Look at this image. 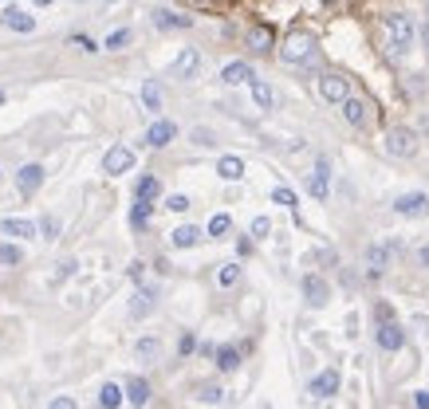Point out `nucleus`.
I'll use <instances>...</instances> for the list:
<instances>
[{
  "label": "nucleus",
  "instance_id": "nucleus-1",
  "mask_svg": "<svg viewBox=\"0 0 429 409\" xmlns=\"http://www.w3.org/2000/svg\"><path fill=\"white\" fill-rule=\"evenodd\" d=\"M382 28H386V40H390L394 51H410V44H414V24H410V16L394 12L382 20Z\"/></svg>",
  "mask_w": 429,
  "mask_h": 409
},
{
  "label": "nucleus",
  "instance_id": "nucleus-52",
  "mask_svg": "<svg viewBox=\"0 0 429 409\" xmlns=\"http://www.w3.org/2000/svg\"><path fill=\"white\" fill-rule=\"evenodd\" d=\"M111 4H114V0H111Z\"/></svg>",
  "mask_w": 429,
  "mask_h": 409
},
{
  "label": "nucleus",
  "instance_id": "nucleus-29",
  "mask_svg": "<svg viewBox=\"0 0 429 409\" xmlns=\"http://www.w3.org/2000/svg\"><path fill=\"white\" fill-rule=\"evenodd\" d=\"M134 354H138V358H142V362H154V358H158V354H161V342H158V338H138Z\"/></svg>",
  "mask_w": 429,
  "mask_h": 409
},
{
  "label": "nucleus",
  "instance_id": "nucleus-35",
  "mask_svg": "<svg viewBox=\"0 0 429 409\" xmlns=\"http://www.w3.org/2000/svg\"><path fill=\"white\" fill-rule=\"evenodd\" d=\"M197 397H201L205 406H217V401L225 397V390H221V385H213V382H209V385H201V394H197Z\"/></svg>",
  "mask_w": 429,
  "mask_h": 409
},
{
  "label": "nucleus",
  "instance_id": "nucleus-4",
  "mask_svg": "<svg viewBox=\"0 0 429 409\" xmlns=\"http://www.w3.org/2000/svg\"><path fill=\"white\" fill-rule=\"evenodd\" d=\"M0 24L8 28V32H16V36H28V32H36V16L24 12V8H16V4H4Z\"/></svg>",
  "mask_w": 429,
  "mask_h": 409
},
{
  "label": "nucleus",
  "instance_id": "nucleus-10",
  "mask_svg": "<svg viewBox=\"0 0 429 409\" xmlns=\"http://www.w3.org/2000/svg\"><path fill=\"white\" fill-rule=\"evenodd\" d=\"M343 114H347V122H351V126H370V119H374L367 98H351V95L343 98Z\"/></svg>",
  "mask_w": 429,
  "mask_h": 409
},
{
  "label": "nucleus",
  "instance_id": "nucleus-30",
  "mask_svg": "<svg viewBox=\"0 0 429 409\" xmlns=\"http://www.w3.org/2000/svg\"><path fill=\"white\" fill-rule=\"evenodd\" d=\"M150 225V201H134L130 209V229H146Z\"/></svg>",
  "mask_w": 429,
  "mask_h": 409
},
{
  "label": "nucleus",
  "instance_id": "nucleus-44",
  "mask_svg": "<svg viewBox=\"0 0 429 409\" xmlns=\"http://www.w3.org/2000/svg\"><path fill=\"white\" fill-rule=\"evenodd\" d=\"M414 409H429V390H421V394L414 397Z\"/></svg>",
  "mask_w": 429,
  "mask_h": 409
},
{
  "label": "nucleus",
  "instance_id": "nucleus-12",
  "mask_svg": "<svg viewBox=\"0 0 429 409\" xmlns=\"http://www.w3.org/2000/svg\"><path fill=\"white\" fill-rule=\"evenodd\" d=\"M40 185H44V166H24L20 173H16V189L24 193V197H32Z\"/></svg>",
  "mask_w": 429,
  "mask_h": 409
},
{
  "label": "nucleus",
  "instance_id": "nucleus-45",
  "mask_svg": "<svg viewBox=\"0 0 429 409\" xmlns=\"http://www.w3.org/2000/svg\"><path fill=\"white\" fill-rule=\"evenodd\" d=\"M193 138H197V146H213V134H209V130H197Z\"/></svg>",
  "mask_w": 429,
  "mask_h": 409
},
{
  "label": "nucleus",
  "instance_id": "nucleus-23",
  "mask_svg": "<svg viewBox=\"0 0 429 409\" xmlns=\"http://www.w3.org/2000/svg\"><path fill=\"white\" fill-rule=\"evenodd\" d=\"M252 83V103H256L260 110H272V103H276V91H272L264 79H248Z\"/></svg>",
  "mask_w": 429,
  "mask_h": 409
},
{
  "label": "nucleus",
  "instance_id": "nucleus-17",
  "mask_svg": "<svg viewBox=\"0 0 429 409\" xmlns=\"http://www.w3.org/2000/svg\"><path fill=\"white\" fill-rule=\"evenodd\" d=\"M327 177H331V173H327V162H319L315 173L307 177V193H311L315 201H327Z\"/></svg>",
  "mask_w": 429,
  "mask_h": 409
},
{
  "label": "nucleus",
  "instance_id": "nucleus-6",
  "mask_svg": "<svg viewBox=\"0 0 429 409\" xmlns=\"http://www.w3.org/2000/svg\"><path fill=\"white\" fill-rule=\"evenodd\" d=\"M394 213L398 217H429V197L426 193H405L394 201Z\"/></svg>",
  "mask_w": 429,
  "mask_h": 409
},
{
  "label": "nucleus",
  "instance_id": "nucleus-27",
  "mask_svg": "<svg viewBox=\"0 0 429 409\" xmlns=\"http://www.w3.org/2000/svg\"><path fill=\"white\" fill-rule=\"evenodd\" d=\"M154 24L158 28H193V16H173V12H166V8H158V12H154Z\"/></svg>",
  "mask_w": 429,
  "mask_h": 409
},
{
  "label": "nucleus",
  "instance_id": "nucleus-15",
  "mask_svg": "<svg viewBox=\"0 0 429 409\" xmlns=\"http://www.w3.org/2000/svg\"><path fill=\"white\" fill-rule=\"evenodd\" d=\"M339 382H343V378H339V370H323L315 382H311V397H319V401H323V397L339 394Z\"/></svg>",
  "mask_w": 429,
  "mask_h": 409
},
{
  "label": "nucleus",
  "instance_id": "nucleus-33",
  "mask_svg": "<svg viewBox=\"0 0 429 409\" xmlns=\"http://www.w3.org/2000/svg\"><path fill=\"white\" fill-rule=\"evenodd\" d=\"M236 279H240V264H225L221 272H217V284H221V288H233Z\"/></svg>",
  "mask_w": 429,
  "mask_h": 409
},
{
  "label": "nucleus",
  "instance_id": "nucleus-28",
  "mask_svg": "<svg viewBox=\"0 0 429 409\" xmlns=\"http://www.w3.org/2000/svg\"><path fill=\"white\" fill-rule=\"evenodd\" d=\"M142 103H146V110H154V114L161 110V87L154 83V79H146V83H142Z\"/></svg>",
  "mask_w": 429,
  "mask_h": 409
},
{
  "label": "nucleus",
  "instance_id": "nucleus-21",
  "mask_svg": "<svg viewBox=\"0 0 429 409\" xmlns=\"http://www.w3.org/2000/svg\"><path fill=\"white\" fill-rule=\"evenodd\" d=\"M197 241H201V229H197V225H182V229L170 232V244H173V248H193Z\"/></svg>",
  "mask_w": 429,
  "mask_h": 409
},
{
  "label": "nucleus",
  "instance_id": "nucleus-46",
  "mask_svg": "<svg viewBox=\"0 0 429 409\" xmlns=\"http://www.w3.org/2000/svg\"><path fill=\"white\" fill-rule=\"evenodd\" d=\"M142 272H146V264H142V260H134V264H130V279H142Z\"/></svg>",
  "mask_w": 429,
  "mask_h": 409
},
{
  "label": "nucleus",
  "instance_id": "nucleus-19",
  "mask_svg": "<svg viewBox=\"0 0 429 409\" xmlns=\"http://www.w3.org/2000/svg\"><path fill=\"white\" fill-rule=\"evenodd\" d=\"M272 44H276V32H272L268 24H256L252 32H248V48L252 51H268Z\"/></svg>",
  "mask_w": 429,
  "mask_h": 409
},
{
  "label": "nucleus",
  "instance_id": "nucleus-42",
  "mask_svg": "<svg viewBox=\"0 0 429 409\" xmlns=\"http://www.w3.org/2000/svg\"><path fill=\"white\" fill-rule=\"evenodd\" d=\"M48 409H79V406H75V397H55Z\"/></svg>",
  "mask_w": 429,
  "mask_h": 409
},
{
  "label": "nucleus",
  "instance_id": "nucleus-48",
  "mask_svg": "<svg viewBox=\"0 0 429 409\" xmlns=\"http://www.w3.org/2000/svg\"><path fill=\"white\" fill-rule=\"evenodd\" d=\"M32 4H36V8H48V4H55V0H32Z\"/></svg>",
  "mask_w": 429,
  "mask_h": 409
},
{
  "label": "nucleus",
  "instance_id": "nucleus-3",
  "mask_svg": "<svg viewBox=\"0 0 429 409\" xmlns=\"http://www.w3.org/2000/svg\"><path fill=\"white\" fill-rule=\"evenodd\" d=\"M386 150H390L394 157H414L417 154V134L410 130V126H394V130L386 134Z\"/></svg>",
  "mask_w": 429,
  "mask_h": 409
},
{
  "label": "nucleus",
  "instance_id": "nucleus-11",
  "mask_svg": "<svg viewBox=\"0 0 429 409\" xmlns=\"http://www.w3.org/2000/svg\"><path fill=\"white\" fill-rule=\"evenodd\" d=\"M378 347H382V350H402V347H405L402 327L394 323V319H382V323H378Z\"/></svg>",
  "mask_w": 429,
  "mask_h": 409
},
{
  "label": "nucleus",
  "instance_id": "nucleus-22",
  "mask_svg": "<svg viewBox=\"0 0 429 409\" xmlns=\"http://www.w3.org/2000/svg\"><path fill=\"white\" fill-rule=\"evenodd\" d=\"M150 311H154V291H150V288H138L134 299H130V315H134V319H146Z\"/></svg>",
  "mask_w": 429,
  "mask_h": 409
},
{
  "label": "nucleus",
  "instance_id": "nucleus-20",
  "mask_svg": "<svg viewBox=\"0 0 429 409\" xmlns=\"http://www.w3.org/2000/svg\"><path fill=\"white\" fill-rule=\"evenodd\" d=\"M217 173H221L225 181H240L245 177V162H240L236 154H225L221 162H217Z\"/></svg>",
  "mask_w": 429,
  "mask_h": 409
},
{
  "label": "nucleus",
  "instance_id": "nucleus-31",
  "mask_svg": "<svg viewBox=\"0 0 429 409\" xmlns=\"http://www.w3.org/2000/svg\"><path fill=\"white\" fill-rule=\"evenodd\" d=\"M229 232H233V217L229 213H217L209 220V236H229Z\"/></svg>",
  "mask_w": 429,
  "mask_h": 409
},
{
  "label": "nucleus",
  "instance_id": "nucleus-47",
  "mask_svg": "<svg viewBox=\"0 0 429 409\" xmlns=\"http://www.w3.org/2000/svg\"><path fill=\"white\" fill-rule=\"evenodd\" d=\"M236 252L248 256V252H252V241H248V236H245V241H236Z\"/></svg>",
  "mask_w": 429,
  "mask_h": 409
},
{
  "label": "nucleus",
  "instance_id": "nucleus-43",
  "mask_svg": "<svg viewBox=\"0 0 429 409\" xmlns=\"http://www.w3.org/2000/svg\"><path fill=\"white\" fill-rule=\"evenodd\" d=\"M374 315H378V323H382V319H394V311H390V303H378V307H374Z\"/></svg>",
  "mask_w": 429,
  "mask_h": 409
},
{
  "label": "nucleus",
  "instance_id": "nucleus-51",
  "mask_svg": "<svg viewBox=\"0 0 429 409\" xmlns=\"http://www.w3.org/2000/svg\"><path fill=\"white\" fill-rule=\"evenodd\" d=\"M4 4H8V0H4Z\"/></svg>",
  "mask_w": 429,
  "mask_h": 409
},
{
  "label": "nucleus",
  "instance_id": "nucleus-39",
  "mask_svg": "<svg viewBox=\"0 0 429 409\" xmlns=\"http://www.w3.org/2000/svg\"><path fill=\"white\" fill-rule=\"evenodd\" d=\"M268 232H272V220H268V217H256V220H252V236H268Z\"/></svg>",
  "mask_w": 429,
  "mask_h": 409
},
{
  "label": "nucleus",
  "instance_id": "nucleus-26",
  "mask_svg": "<svg viewBox=\"0 0 429 409\" xmlns=\"http://www.w3.org/2000/svg\"><path fill=\"white\" fill-rule=\"evenodd\" d=\"M98 406H103V409H119V406H123V385L107 382L103 390H98Z\"/></svg>",
  "mask_w": 429,
  "mask_h": 409
},
{
  "label": "nucleus",
  "instance_id": "nucleus-2",
  "mask_svg": "<svg viewBox=\"0 0 429 409\" xmlns=\"http://www.w3.org/2000/svg\"><path fill=\"white\" fill-rule=\"evenodd\" d=\"M311 51H315V40L307 36V32H292V36L283 40L280 60L283 63H304V60H311Z\"/></svg>",
  "mask_w": 429,
  "mask_h": 409
},
{
  "label": "nucleus",
  "instance_id": "nucleus-24",
  "mask_svg": "<svg viewBox=\"0 0 429 409\" xmlns=\"http://www.w3.org/2000/svg\"><path fill=\"white\" fill-rule=\"evenodd\" d=\"M161 193V185H158V177H138V185H134V201H154V197H158Z\"/></svg>",
  "mask_w": 429,
  "mask_h": 409
},
{
  "label": "nucleus",
  "instance_id": "nucleus-18",
  "mask_svg": "<svg viewBox=\"0 0 429 409\" xmlns=\"http://www.w3.org/2000/svg\"><path fill=\"white\" fill-rule=\"evenodd\" d=\"M221 79H225V83H229V87H240V83H248V79H252V67H248L245 60H236V63H225Z\"/></svg>",
  "mask_w": 429,
  "mask_h": 409
},
{
  "label": "nucleus",
  "instance_id": "nucleus-25",
  "mask_svg": "<svg viewBox=\"0 0 429 409\" xmlns=\"http://www.w3.org/2000/svg\"><path fill=\"white\" fill-rule=\"evenodd\" d=\"M213 354H217V366H221L225 374H233L236 366H240V350L236 347H217Z\"/></svg>",
  "mask_w": 429,
  "mask_h": 409
},
{
  "label": "nucleus",
  "instance_id": "nucleus-14",
  "mask_svg": "<svg viewBox=\"0 0 429 409\" xmlns=\"http://www.w3.org/2000/svg\"><path fill=\"white\" fill-rule=\"evenodd\" d=\"M173 134H177V126H173V122H166V119H158V122H154V126L146 130V146L161 150V146H170V142H173Z\"/></svg>",
  "mask_w": 429,
  "mask_h": 409
},
{
  "label": "nucleus",
  "instance_id": "nucleus-40",
  "mask_svg": "<svg viewBox=\"0 0 429 409\" xmlns=\"http://www.w3.org/2000/svg\"><path fill=\"white\" fill-rule=\"evenodd\" d=\"M71 44H75L79 51H98V44H95L91 36H71Z\"/></svg>",
  "mask_w": 429,
  "mask_h": 409
},
{
  "label": "nucleus",
  "instance_id": "nucleus-36",
  "mask_svg": "<svg viewBox=\"0 0 429 409\" xmlns=\"http://www.w3.org/2000/svg\"><path fill=\"white\" fill-rule=\"evenodd\" d=\"M20 260H24V252L16 244H0V264H20Z\"/></svg>",
  "mask_w": 429,
  "mask_h": 409
},
{
  "label": "nucleus",
  "instance_id": "nucleus-37",
  "mask_svg": "<svg viewBox=\"0 0 429 409\" xmlns=\"http://www.w3.org/2000/svg\"><path fill=\"white\" fill-rule=\"evenodd\" d=\"M40 232H44L48 241H55V236H60V217H44L40 220Z\"/></svg>",
  "mask_w": 429,
  "mask_h": 409
},
{
  "label": "nucleus",
  "instance_id": "nucleus-5",
  "mask_svg": "<svg viewBox=\"0 0 429 409\" xmlns=\"http://www.w3.org/2000/svg\"><path fill=\"white\" fill-rule=\"evenodd\" d=\"M130 169H134V150H126V146H111L107 157H103V173L119 177V173H130Z\"/></svg>",
  "mask_w": 429,
  "mask_h": 409
},
{
  "label": "nucleus",
  "instance_id": "nucleus-49",
  "mask_svg": "<svg viewBox=\"0 0 429 409\" xmlns=\"http://www.w3.org/2000/svg\"><path fill=\"white\" fill-rule=\"evenodd\" d=\"M421 264H429V248H421Z\"/></svg>",
  "mask_w": 429,
  "mask_h": 409
},
{
  "label": "nucleus",
  "instance_id": "nucleus-50",
  "mask_svg": "<svg viewBox=\"0 0 429 409\" xmlns=\"http://www.w3.org/2000/svg\"><path fill=\"white\" fill-rule=\"evenodd\" d=\"M426 48H429V24H426Z\"/></svg>",
  "mask_w": 429,
  "mask_h": 409
},
{
  "label": "nucleus",
  "instance_id": "nucleus-34",
  "mask_svg": "<svg viewBox=\"0 0 429 409\" xmlns=\"http://www.w3.org/2000/svg\"><path fill=\"white\" fill-rule=\"evenodd\" d=\"M126 44H130V28H119V32H111V36H107V44H103V48L119 51V48H126Z\"/></svg>",
  "mask_w": 429,
  "mask_h": 409
},
{
  "label": "nucleus",
  "instance_id": "nucleus-16",
  "mask_svg": "<svg viewBox=\"0 0 429 409\" xmlns=\"http://www.w3.org/2000/svg\"><path fill=\"white\" fill-rule=\"evenodd\" d=\"M123 401H130L134 409L146 406V401H150V382H146V378H130L126 390H123Z\"/></svg>",
  "mask_w": 429,
  "mask_h": 409
},
{
  "label": "nucleus",
  "instance_id": "nucleus-32",
  "mask_svg": "<svg viewBox=\"0 0 429 409\" xmlns=\"http://www.w3.org/2000/svg\"><path fill=\"white\" fill-rule=\"evenodd\" d=\"M272 201H276V204H283V209H292V213H295V204H299V197H295V193L288 189V185H276V189H272Z\"/></svg>",
  "mask_w": 429,
  "mask_h": 409
},
{
  "label": "nucleus",
  "instance_id": "nucleus-7",
  "mask_svg": "<svg viewBox=\"0 0 429 409\" xmlns=\"http://www.w3.org/2000/svg\"><path fill=\"white\" fill-rule=\"evenodd\" d=\"M197 71H201V51L182 48L177 60H173V79H197Z\"/></svg>",
  "mask_w": 429,
  "mask_h": 409
},
{
  "label": "nucleus",
  "instance_id": "nucleus-13",
  "mask_svg": "<svg viewBox=\"0 0 429 409\" xmlns=\"http://www.w3.org/2000/svg\"><path fill=\"white\" fill-rule=\"evenodd\" d=\"M0 232H4V236H16V241H32V236H36V225L24 217H4L0 220Z\"/></svg>",
  "mask_w": 429,
  "mask_h": 409
},
{
  "label": "nucleus",
  "instance_id": "nucleus-8",
  "mask_svg": "<svg viewBox=\"0 0 429 409\" xmlns=\"http://www.w3.org/2000/svg\"><path fill=\"white\" fill-rule=\"evenodd\" d=\"M351 95V87H347V79L343 75H323V79H319V98H323V103H343V98Z\"/></svg>",
  "mask_w": 429,
  "mask_h": 409
},
{
  "label": "nucleus",
  "instance_id": "nucleus-9",
  "mask_svg": "<svg viewBox=\"0 0 429 409\" xmlns=\"http://www.w3.org/2000/svg\"><path fill=\"white\" fill-rule=\"evenodd\" d=\"M304 295H307L311 307H323V303L331 299V288H327V279H323V276L307 272V276H304Z\"/></svg>",
  "mask_w": 429,
  "mask_h": 409
},
{
  "label": "nucleus",
  "instance_id": "nucleus-41",
  "mask_svg": "<svg viewBox=\"0 0 429 409\" xmlns=\"http://www.w3.org/2000/svg\"><path fill=\"white\" fill-rule=\"evenodd\" d=\"M193 347H197V338L189 335V331H185V335H182V342H177V350H182V354H189Z\"/></svg>",
  "mask_w": 429,
  "mask_h": 409
},
{
  "label": "nucleus",
  "instance_id": "nucleus-38",
  "mask_svg": "<svg viewBox=\"0 0 429 409\" xmlns=\"http://www.w3.org/2000/svg\"><path fill=\"white\" fill-rule=\"evenodd\" d=\"M166 209H170V213H185V209H189V197H185V193H173L170 201H166Z\"/></svg>",
  "mask_w": 429,
  "mask_h": 409
}]
</instances>
